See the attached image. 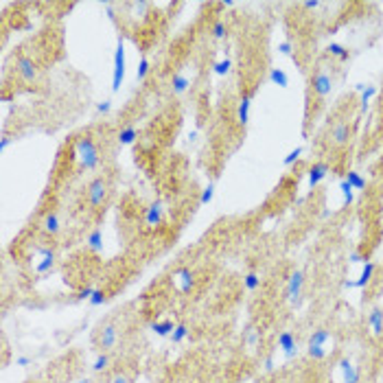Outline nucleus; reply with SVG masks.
<instances>
[{"label":"nucleus","mask_w":383,"mask_h":383,"mask_svg":"<svg viewBox=\"0 0 383 383\" xmlns=\"http://www.w3.org/2000/svg\"><path fill=\"white\" fill-rule=\"evenodd\" d=\"M302 7L304 9H318L320 7V0H306V2H302Z\"/></svg>","instance_id":"de8ad7c7"},{"label":"nucleus","mask_w":383,"mask_h":383,"mask_svg":"<svg viewBox=\"0 0 383 383\" xmlns=\"http://www.w3.org/2000/svg\"><path fill=\"white\" fill-rule=\"evenodd\" d=\"M348 260H350V263H364L366 256H364L361 252H350V254H348Z\"/></svg>","instance_id":"37998d69"},{"label":"nucleus","mask_w":383,"mask_h":383,"mask_svg":"<svg viewBox=\"0 0 383 383\" xmlns=\"http://www.w3.org/2000/svg\"><path fill=\"white\" fill-rule=\"evenodd\" d=\"M85 243H88V248L92 252H101V250H103V230L101 228L92 230L88 234V239H85Z\"/></svg>","instance_id":"412c9836"},{"label":"nucleus","mask_w":383,"mask_h":383,"mask_svg":"<svg viewBox=\"0 0 383 383\" xmlns=\"http://www.w3.org/2000/svg\"><path fill=\"white\" fill-rule=\"evenodd\" d=\"M329 53L333 55V57L341 59V61H346V59L350 57L348 48H346V46H341V44H337V42H331V44H329Z\"/></svg>","instance_id":"a878e982"},{"label":"nucleus","mask_w":383,"mask_h":383,"mask_svg":"<svg viewBox=\"0 0 383 383\" xmlns=\"http://www.w3.org/2000/svg\"><path fill=\"white\" fill-rule=\"evenodd\" d=\"M105 195H107V182L103 180V177H94V180L88 184V202H90V206L92 208L103 206Z\"/></svg>","instance_id":"7ed1b4c3"},{"label":"nucleus","mask_w":383,"mask_h":383,"mask_svg":"<svg viewBox=\"0 0 383 383\" xmlns=\"http://www.w3.org/2000/svg\"><path fill=\"white\" fill-rule=\"evenodd\" d=\"M278 50L283 55H291V53H294V46H291V42H280L278 44Z\"/></svg>","instance_id":"79ce46f5"},{"label":"nucleus","mask_w":383,"mask_h":383,"mask_svg":"<svg viewBox=\"0 0 383 383\" xmlns=\"http://www.w3.org/2000/svg\"><path fill=\"white\" fill-rule=\"evenodd\" d=\"M269 81L276 84V85H280V88H287L289 85V77L283 68H272L269 70Z\"/></svg>","instance_id":"4be33fe9"},{"label":"nucleus","mask_w":383,"mask_h":383,"mask_svg":"<svg viewBox=\"0 0 383 383\" xmlns=\"http://www.w3.org/2000/svg\"><path fill=\"white\" fill-rule=\"evenodd\" d=\"M15 70H18V75L22 77L27 84H33V81L38 79V68H35L33 59L27 57V55H20V57L15 59Z\"/></svg>","instance_id":"423d86ee"},{"label":"nucleus","mask_w":383,"mask_h":383,"mask_svg":"<svg viewBox=\"0 0 383 383\" xmlns=\"http://www.w3.org/2000/svg\"><path fill=\"white\" fill-rule=\"evenodd\" d=\"M300 156H302V147H296V149H291V151L287 153V156H285V160H283V162L289 167V165H294V162L298 160Z\"/></svg>","instance_id":"58836bf2"},{"label":"nucleus","mask_w":383,"mask_h":383,"mask_svg":"<svg viewBox=\"0 0 383 383\" xmlns=\"http://www.w3.org/2000/svg\"><path fill=\"white\" fill-rule=\"evenodd\" d=\"M265 370H274V359H267V361H265Z\"/></svg>","instance_id":"8fccbe9b"},{"label":"nucleus","mask_w":383,"mask_h":383,"mask_svg":"<svg viewBox=\"0 0 383 383\" xmlns=\"http://www.w3.org/2000/svg\"><path fill=\"white\" fill-rule=\"evenodd\" d=\"M188 337V326L184 324V322H180V324H175V331H173V335H171V341L173 344H182L184 340Z\"/></svg>","instance_id":"cd10ccee"},{"label":"nucleus","mask_w":383,"mask_h":383,"mask_svg":"<svg viewBox=\"0 0 383 383\" xmlns=\"http://www.w3.org/2000/svg\"><path fill=\"white\" fill-rule=\"evenodd\" d=\"M346 180H348V184L352 186V191H364V188H366V180L357 171H348Z\"/></svg>","instance_id":"bb28decb"},{"label":"nucleus","mask_w":383,"mask_h":383,"mask_svg":"<svg viewBox=\"0 0 383 383\" xmlns=\"http://www.w3.org/2000/svg\"><path fill=\"white\" fill-rule=\"evenodd\" d=\"M302 287H304V274L300 272V269H296V272L289 276V283H287V298H289L291 304H298L300 302Z\"/></svg>","instance_id":"20e7f679"},{"label":"nucleus","mask_w":383,"mask_h":383,"mask_svg":"<svg viewBox=\"0 0 383 383\" xmlns=\"http://www.w3.org/2000/svg\"><path fill=\"white\" fill-rule=\"evenodd\" d=\"M213 38L214 40H223V38H226V22H223V20H214V24H213Z\"/></svg>","instance_id":"f704fd0d"},{"label":"nucleus","mask_w":383,"mask_h":383,"mask_svg":"<svg viewBox=\"0 0 383 383\" xmlns=\"http://www.w3.org/2000/svg\"><path fill=\"white\" fill-rule=\"evenodd\" d=\"M116 341H119V329H116V324H105L99 333V346L105 352V350L114 348Z\"/></svg>","instance_id":"9d476101"},{"label":"nucleus","mask_w":383,"mask_h":383,"mask_svg":"<svg viewBox=\"0 0 383 383\" xmlns=\"http://www.w3.org/2000/svg\"><path fill=\"white\" fill-rule=\"evenodd\" d=\"M278 348L285 352V357L291 359V357L298 355V346H296V337L291 331H283V333L278 335Z\"/></svg>","instance_id":"9b49d317"},{"label":"nucleus","mask_w":383,"mask_h":383,"mask_svg":"<svg viewBox=\"0 0 383 383\" xmlns=\"http://www.w3.org/2000/svg\"><path fill=\"white\" fill-rule=\"evenodd\" d=\"M107 366H110V357H107L105 352H101V355H96L94 364H92V370H94V372H103Z\"/></svg>","instance_id":"2f4dec72"},{"label":"nucleus","mask_w":383,"mask_h":383,"mask_svg":"<svg viewBox=\"0 0 383 383\" xmlns=\"http://www.w3.org/2000/svg\"><path fill=\"white\" fill-rule=\"evenodd\" d=\"M105 11H107V18L112 20V22H116V13H114V4L112 2H107L105 4Z\"/></svg>","instance_id":"c03bdc74"},{"label":"nucleus","mask_w":383,"mask_h":383,"mask_svg":"<svg viewBox=\"0 0 383 383\" xmlns=\"http://www.w3.org/2000/svg\"><path fill=\"white\" fill-rule=\"evenodd\" d=\"M105 302H107L105 291L103 289H94V294H92V298H90V304L92 306H101V304H105Z\"/></svg>","instance_id":"4c0bfd02"},{"label":"nucleus","mask_w":383,"mask_h":383,"mask_svg":"<svg viewBox=\"0 0 383 383\" xmlns=\"http://www.w3.org/2000/svg\"><path fill=\"white\" fill-rule=\"evenodd\" d=\"M311 88H313V92L320 99H324V96H329L331 90H333V81H331V77L326 75L324 70H318V73L311 77Z\"/></svg>","instance_id":"39448f33"},{"label":"nucleus","mask_w":383,"mask_h":383,"mask_svg":"<svg viewBox=\"0 0 383 383\" xmlns=\"http://www.w3.org/2000/svg\"><path fill=\"white\" fill-rule=\"evenodd\" d=\"M368 324H370L372 333L381 335L383 333V311L381 309H372L370 315H368Z\"/></svg>","instance_id":"aec40b11"},{"label":"nucleus","mask_w":383,"mask_h":383,"mask_svg":"<svg viewBox=\"0 0 383 383\" xmlns=\"http://www.w3.org/2000/svg\"><path fill=\"white\" fill-rule=\"evenodd\" d=\"M35 254L40 256V260L35 263V274L46 276L50 269H53V265H55V252L50 248H38V250H35Z\"/></svg>","instance_id":"0eeeda50"},{"label":"nucleus","mask_w":383,"mask_h":383,"mask_svg":"<svg viewBox=\"0 0 383 383\" xmlns=\"http://www.w3.org/2000/svg\"><path fill=\"white\" fill-rule=\"evenodd\" d=\"M355 88H357V90H359V92H364V90L368 88V85H366V84H357V85H355Z\"/></svg>","instance_id":"3c124183"},{"label":"nucleus","mask_w":383,"mask_h":383,"mask_svg":"<svg viewBox=\"0 0 383 383\" xmlns=\"http://www.w3.org/2000/svg\"><path fill=\"white\" fill-rule=\"evenodd\" d=\"M138 138V129L136 127H125V129H121V134H119V145H131Z\"/></svg>","instance_id":"b1692460"},{"label":"nucleus","mask_w":383,"mask_h":383,"mask_svg":"<svg viewBox=\"0 0 383 383\" xmlns=\"http://www.w3.org/2000/svg\"><path fill=\"white\" fill-rule=\"evenodd\" d=\"M162 214H165V206H162V202H153V204H149V208L145 211V221H147V226H160Z\"/></svg>","instance_id":"ddd939ff"},{"label":"nucleus","mask_w":383,"mask_h":383,"mask_svg":"<svg viewBox=\"0 0 383 383\" xmlns=\"http://www.w3.org/2000/svg\"><path fill=\"white\" fill-rule=\"evenodd\" d=\"M125 79V42L119 38L114 50V73H112V90L119 92Z\"/></svg>","instance_id":"f03ea898"},{"label":"nucleus","mask_w":383,"mask_h":383,"mask_svg":"<svg viewBox=\"0 0 383 383\" xmlns=\"http://www.w3.org/2000/svg\"><path fill=\"white\" fill-rule=\"evenodd\" d=\"M234 4H237L234 0H226V2H223V7H234Z\"/></svg>","instance_id":"603ef678"},{"label":"nucleus","mask_w":383,"mask_h":383,"mask_svg":"<svg viewBox=\"0 0 383 383\" xmlns=\"http://www.w3.org/2000/svg\"><path fill=\"white\" fill-rule=\"evenodd\" d=\"M15 366H31V357H27V355H22V357H18V359H15Z\"/></svg>","instance_id":"49530a36"},{"label":"nucleus","mask_w":383,"mask_h":383,"mask_svg":"<svg viewBox=\"0 0 383 383\" xmlns=\"http://www.w3.org/2000/svg\"><path fill=\"white\" fill-rule=\"evenodd\" d=\"M337 366H340V370H341V375H344V379H341V383H359L361 381V372H359V368L357 366H352L350 364V359H340L337 361Z\"/></svg>","instance_id":"f8f14e48"},{"label":"nucleus","mask_w":383,"mask_h":383,"mask_svg":"<svg viewBox=\"0 0 383 383\" xmlns=\"http://www.w3.org/2000/svg\"><path fill=\"white\" fill-rule=\"evenodd\" d=\"M173 280H175L177 289H180V294H191L193 287H195V276L188 267H180L175 274H173Z\"/></svg>","instance_id":"6e6552de"},{"label":"nucleus","mask_w":383,"mask_h":383,"mask_svg":"<svg viewBox=\"0 0 383 383\" xmlns=\"http://www.w3.org/2000/svg\"><path fill=\"white\" fill-rule=\"evenodd\" d=\"M306 352H309V357H311V359H315V361H322L326 355H329L324 346H309V348H306Z\"/></svg>","instance_id":"72a5a7b5"},{"label":"nucleus","mask_w":383,"mask_h":383,"mask_svg":"<svg viewBox=\"0 0 383 383\" xmlns=\"http://www.w3.org/2000/svg\"><path fill=\"white\" fill-rule=\"evenodd\" d=\"M149 329H151L158 337H171L173 331H175V324H173L171 320H165V322H151Z\"/></svg>","instance_id":"a211bd4d"},{"label":"nucleus","mask_w":383,"mask_h":383,"mask_svg":"<svg viewBox=\"0 0 383 383\" xmlns=\"http://www.w3.org/2000/svg\"><path fill=\"white\" fill-rule=\"evenodd\" d=\"M77 383H90V379H79Z\"/></svg>","instance_id":"864d4df0"},{"label":"nucleus","mask_w":383,"mask_h":383,"mask_svg":"<svg viewBox=\"0 0 383 383\" xmlns=\"http://www.w3.org/2000/svg\"><path fill=\"white\" fill-rule=\"evenodd\" d=\"M188 85H191V81H188L186 75H182V73H175V75H173V79H171V90H173V94H184V92L188 90Z\"/></svg>","instance_id":"6ab92c4d"},{"label":"nucleus","mask_w":383,"mask_h":383,"mask_svg":"<svg viewBox=\"0 0 383 383\" xmlns=\"http://www.w3.org/2000/svg\"><path fill=\"white\" fill-rule=\"evenodd\" d=\"M243 287L248 289V291H256V289L260 287V278H258V274H256V272L245 274V278H243Z\"/></svg>","instance_id":"c85d7f7f"},{"label":"nucleus","mask_w":383,"mask_h":383,"mask_svg":"<svg viewBox=\"0 0 383 383\" xmlns=\"http://www.w3.org/2000/svg\"><path fill=\"white\" fill-rule=\"evenodd\" d=\"M92 294H94V289H92V287H84L79 294H77V300H90Z\"/></svg>","instance_id":"ea45409f"},{"label":"nucleus","mask_w":383,"mask_h":383,"mask_svg":"<svg viewBox=\"0 0 383 383\" xmlns=\"http://www.w3.org/2000/svg\"><path fill=\"white\" fill-rule=\"evenodd\" d=\"M42 228L46 234H50V237H55V234L61 230V223H59V214L57 213H46L44 221H42Z\"/></svg>","instance_id":"f3484780"},{"label":"nucleus","mask_w":383,"mask_h":383,"mask_svg":"<svg viewBox=\"0 0 383 383\" xmlns=\"http://www.w3.org/2000/svg\"><path fill=\"white\" fill-rule=\"evenodd\" d=\"M75 151H77V158H79V165L84 171H94L101 165L99 147H96L92 136H81L75 145Z\"/></svg>","instance_id":"f257e3e1"},{"label":"nucleus","mask_w":383,"mask_h":383,"mask_svg":"<svg viewBox=\"0 0 383 383\" xmlns=\"http://www.w3.org/2000/svg\"><path fill=\"white\" fill-rule=\"evenodd\" d=\"M331 138H333V142L335 145H346L348 142V138H350V125L348 123H337V125L331 129Z\"/></svg>","instance_id":"dca6fc26"},{"label":"nucleus","mask_w":383,"mask_h":383,"mask_svg":"<svg viewBox=\"0 0 383 383\" xmlns=\"http://www.w3.org/2000/svg\"><path fill=\"white\" fill-rule=\"evenodd\" d=\"M326 175H329V165H326V162H315V165L309 169V186L315 188Z\"/></svg>","instance_id":"4468645a"},{"label":"nucleus","mask_w":383,"mask_h":383,"mask_svg":"<svg viewBox=\"0 0 383 383\" xmlns=\"http://www.w3.org/2000/svg\"><path fill=\"white\" fill-rule=\"evenodd\" d=\"M11 145V138H9L7 134H2V138H0V149L2 151H7V147Z\"/></svg>","instance_id":"a18cd8bd"},{"label":"nucleus","mask_w":383,"mask_h":383,"mask_svg":"<svg viewBox=\"0 0 383 383\" xmlns=\"http://www.w3.org/2000/svg\"><path fill=\"white\" fill-rule=\"evenodd\" d=\"M147 75H149V59L142 57L140 64H138V68H136V79H138V81H145Z\"/></svg>","instance_id":"473e14b6"},{"label":"nucleus","mask_w":383,"mask_h":383,"mask_svg":"<svg viewBox=\"0 0 383 383\" xmlns=\"http://www.w3.org/2000/svg\"><path fill=\"white\" fill-rule=\"evenodd\" d=\"M250 105H252V94H243L237 107V123L241 127H245L250 121Z\"/></svg>","instance_id":"2eb2a0df"},{"label":"nucleus","mask_w":383,"mask_h":383,"mask_svg":"<svg viewBox=\"0 0 383 383\" xmlns=\"http://www.w3.org/2000/svg\"><path fill=\"white\" fill-rule=\"evenodd\" d=\"M112 383H129V379H127L125 375H116L114 379H112Z\"/></svg>","instance_id":"09e8293b"},{"label":"nucleus","mask_w":383,"mask_h":383,"mask_svg":"<svg viewBox=\"0 0 383 383\" xmlns=\"http://www.w3.org/2000/svg\"><path fill=\"white\" fill-rule=\"evenodd\" d=\"M340 191H341V197H344V204H352V199H355V191H352V186L348 184V180H341L340 182Z\"/></svg>","instance_id":"c756f323"},{"label":"nucleus","mask_w":383,"mask_h":383,"mask_svg":"<svg viewBox=\"0 0 383 383\" xmlns=\"http://www.w3.org/2000/svg\"><path fill=\"white\" fill-rule=\"evenodd\" d=\"M213 197H214V184L211 182L208 184L206 188H204L202 191V197H199V204H202V206H206V204H211L213 202Z\"/></svg>","instance_id":"e433bc0d"},{"label":"nucleus","mask_w":383,"mask_h":383,"mask_svg":"<svg viewBox=\"0 0 383 383\" xmlns=\"http://www.w3.org/2000/svg\"><path fill=\"white\" fill-rule=\"evenodd\" d=\"M230 68H232V61H230L228 57L226 59H221V61H217V64L213 66V70H214V75H219V77H223V75H228L230 73Z\"/></svg>","instance_id":"7c9ffc66"},{"label":"nucleus","mask_w":383,"mask_h":383,"mask_svg":"<svg viewBox=\"0 0 383 383\" xmlns=\"http://www.w3.org/2000/svg\"><path fill=\"white\" fill-rule=\"evenodd\" d=\"M110 110H112V101H101V103H96V112H99V114H107Z\"/></svg>","instance_id":"a19ab883"},{"label":"nucleus","mask_w":383,"mask_h":383,"mask_svg":"<svg viewBox=\"0 0 383 383\" xmlns=\"http://www.w3.org/2000/svg\"><path fill=\"white\" fill-rule=\"evenodd\" d=\"M377 94V85H368V88L361 92V110H366L368 103L372 101V96Z\"/></svg>","instance_id":"c9c22d12"},{"label":"nucleus","mask_w":383,"mask_h":383,"mask_svg":"<svg viewBox=\"0 0 383 383\" xmlns=\"http://www.w3.org/2000/svg\"><path fill=\"white\" fill-rule=\"evenodd\" d=\"M375 269H377V265L372 263V260H366L364 272H361L359 278L357 280H344V287L346 289H364L366 285L372 280V276H375Z\"/></svg>","instance_id":"1a4fd4ad"},{"label":"nucleus","mask_w":383,"mask_h":383,"mask_svg":"<svg viewBox=\"0 0 383 383\" xmlns=\"http://www.w3.org/2000/svg\"><path fill=\"white\" fill-rule=\"evenodd\" d=\"M331 340V333L326 329H315L309 337V346H324Z\"/></svg>","instance_id":"5701e85b"},{"label":"nucleus","mask_w":383,"mask_h":383,"mask_svg":"<svg viewBox=\"0 0 383 383\" xmlns=\"http://www.w3.org/2000/svg\"><path fill=\"white\" fill-rule=\"evenodd\" d=\"M258 340H260V331H256L254 326H248V329H245V333H243V341H245V346L254 348V346L258 344Z\"/></svg>","instance_id":"393cba45"}]
</instances>
